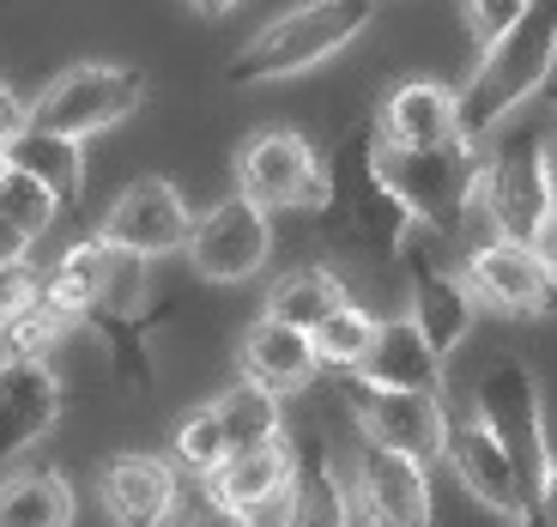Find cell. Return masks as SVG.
<instances>
[{"label":"cell","instance_id":"e0dca14e","mask_svg":"<svg viewBox=\"0 0 557 527\" xmlns=\"http://www.w3.org/2000/svg\"><path fill=\"white\" fill-rule=\"evenodd\" d=\"M176 467L158 455H115L98 479V498L110 510L115 527H164L170 510H176Z\"/></svg>","mask_w":557,"mask_h":527},{"label":"cell","instance_id":"f35d334b","mask_svg":"<svg viewBox=\"0 0 557 527\" xmlns=\"http://www.w3.org/2000/svg\"><path fill=\"white\" fill-rule=\"evenodd\" d=\"M0 255H13V261H25V255H30V243H25V236H18L7 219H0Z\"/></svg>","mask_w":557,"mask_h":527},{"label":"cell","instance_id":"60d3db41","mask_svg":"<svg viewBox=\"0 0 557 527\" xmlns=\"http://www.w3.org/2000/svg\"><path fill=\"white\" fill-rule=\"evenodd\" d=\"M0 170H7V146H0Z\"/></svg>","mask_w":557,"mask_h":527},{"label":"cell","instance_id":"4fadbf2b","mask_svg":"<svg viewBox=\"0 0 557 527\" xmlns=\"http://www.w3.org/2000/svg\"><path fill=\"white\" fill-rule=\"evenodd\" d=\"M467 285L479 304L503 309V316H552L557 309V273L540 261L533 243H509V236H485L467 249Z\"/></svg>","mask_w":557,"mask_h":527},{"label":"cell","instance_id":"d6986e66","mask_svg":"<svg viewBox=\"0 0 557 527\" xmlns=\"http://www.w3.org/2000/svg\"><path fill=\"white\" fill-rule=\"evenodd\" d=\"M243 382H255V389H267L273 401H285V394L309 389L315 382V346H309V333L304 328H285V321L261 316L249 333H243Z\"/></svg>","mask_w":557,"mask_h":527},{"label":"cell","instance_id":"7a4b0ae2","mask_svg":"<svg viewBox=\"0 0 557 527\" xmlns=\"http://www.w3.org/2000/svg\"><path fill=\"white\" fill-rule=\"evenodd\" d=\"M552 68H557V0H528L521 19L473 61L467 85L455 91L460 139L485 146L521 103H533L552 85Z\"/></svg>","mask_w":557,"mask_h":527},{"label":"cell","instance_id":"5bb4252c","mask_svg":"<svg viewBox=\"0 0 557 527\" xmlns=\"http://www.w3.org/2000/svg\"><path fill=\"white\" fill-rule=\"evenodd\" d=\"M61 418V376L49 364H0V473L55 430Z\"/></svg>","mask_w":557,"mask_h":527},{"label":"cell","instance_id":"6da1fadb","mask_svg":"<svg viewBox=\"0 0 557 527\" xmlns=\"http://www.w3.org/2000/svg\"><path fill=\"white\" fill-rule=\"evenodd\" d=\"M315 231L327 249L358 255V261L394 267L406 261L418 224L394 200V188L376 170V127H351L334 152L321 158V195H315Z\"/></svg>","mask_w":557,"mask_h":527},{"label":"cell","instance_id":"f546056e","mask_svg":"<svg viewBox=\"0 0 557 527\" xmlns=\"http://www.w3.org/2000/svg\"><path fill=\"white\" fill-rule=\"evenodd\" d=\"M176 461L195 473V479H207L224 461V430H219V418H212V406H200V413L176 430Z\"/></svg>","mask_w":557,"mask_h":527},{"label":"cell","instance_id":"f1b7e54d","mask_svg":"<svg viewBox=\"0 0 557 527\" xmlns=\"http://www.w3.org/2000/svg\"><path fill=\"white\" fill-rule=\"evenodd\" d=\"M55 195H49V188H42V182H30L25 170H0V219L13 224L18 236H25V243H37L42 231H49V224H55Z\"/></svg>","mask_w":557,"mask_h":527},{"label":"cell","instance_id":"8fae6325","mask_svg":"<svg viewBox=\"0 0 557 527\" xmlns=\"http://www.w3.org/2000/svg\"><path fill=\"white\" fill-rule=\"evenodd\" d=\"M237 195L249 207L273 212H309L321 195V158L297 127H267L237 152Z\"/></svg>","mask_w":557,"mask_h":527},{"label":"cell","instance_id":"cb8c5ba5","mask_svg":"<svg viewBox=\"0 0 557 527\" xmlns=\"http://www.w3.org/2000/svg\"><path fill=\"white\" fill-rule=\"evenodd\" d=\"M0 527H73V486L55 467L0 473Z\"/></svg>","mask_w":557,"mask_h":527},{"label":"cell","instance_id":"30bf717a","mask_svg":"<svg viewBox=\"0 0 557 527\" xmlns=\"http://www.w3.org/2000/svg\"><path fill=\"white\" fill-rule=\"evenodd\" d=\"M188 267L212 285H243L255 279L267 261H273V219L261 207H249L243 195L207 207L195 224H188V243H182Z\"/></svg>","mask_w":557,"mask_h":527},{"label":"cell","instance_id":"3957f363","mask_svg":"<svg viewBox=\"0 0 557 527\" xmlns=\"http://www.w3.org/2000/svg\"><path fill=\"white\" fill-rule=\"evenodd\" d=\"M85 249H91V292H85L79 321L103 340L115 382L134 394H152V261L110 249L98 236H85Z\"/></svg>","mask_w":557,"mask_h":527},{"label":"cell","instance_id":"b9f144b4","mask_svg":"<svg viewBox=\"0 0 557 527\" xmlns=\"http://www.w3.org/2000/svg\"><path fill=\"white\" fill-rule=\"evenodd\" d=\"M552 103H557V91H552Z\"/></svg>","mask_w":557,"mask_h":527},{"label":"cell","instance_id":"7c38bea8","mask_svg":"<svg viewBox=\"0 0 557 527\" xmlns=\"http://www.w3.org/2000/svg\"><path fill=\"white\" fill-rule=\"evenodd\" d=\"M188 224H195V212H188L176 182L139 176L110 200V212H103V224H98V243L127 249V255H139V261H158V255H176L182 243H188Z\"/></svg>","mask_w":557,"mask_h":527},{"label":"cell","instance_id":"836d02e7","mask_svg":"<svg viewBox=\"0 0 557 527\" xmlns=\"http://www.w3.org/2000/svg\"><path fill=\"white\" fill-rule=\"evenodd\" d=\"M30 292H37L30 255H25V261H13V255H0V321L13 316V309H25V304H30Z\"/></svg>","mask_w":557,"mask_h":527},{"label":"cell","instance_id":"ab89813d","mask_svg":"<svg viewBox=\"0 0 557 527\" xmlns=\"http://www.w3.org/2000/svg\"><path fill=\"white\" fill-rule=\"evenodd\" d=\"M188 7H195L200 19H224V13H237L243 0H188Z\"/></svg>","mask_w":557,"mask_h":527},{"label":"cell","instance_id":"74e56055","mask_svg":"<svg viewBox=\"0 0 557 527\" xmlns=\"http://www.w3.org/2000/svg\"><path fill=\"white\" fill-rule=\"evenodd\" d=\"M540 170H545V195H552V207H557V134L540 146Z\"/></svg>","mask_w":557,"mask_h":527},{"label":"cell","instance_id":"ba28073f","mask_svg":"<svg viewBox=\"0 0 557 527\" xmlns=\"http://www.w3.org/2000/svg\"><path fill=\"white\" fill-rule=\"evenodd\" d=\"M334 382H339V401L351 406V418H358V430H363L370 449L406 455V461H418V467L443 461L448 425H455V418L443 413V394L376 389V382H363V376H351V370H339Z\"/></svg>","mask_w":557,"mask_h":527},{"label":"cell","instance_id":"9a60e30c","mask_svg":"<svg viewBox=\"0 0 557 527\" xmlns=\"http://www.w3.org/2000/svg\"><path fill=\"white\" fill-rule=\"evenodd\" d=\"M370 527H431V467H418L388 449H363L358 473H351Z\"/></svg>","mask_w":557,"mask_h":527},{"label":"cell","instance_id":"52a82bcc","mask_svg":"<svg viewBox=\"0 0 557 527\" xmlns=\"http://www.w3.org/2000/svg\"><path fill=\"white\" fill-rule=\"evenodd\" d=\"M152 98V85L139 68H115V61H79V68L55 73V79L37 91V103H25V122L42 134L61 139H91L103 127L139 115V103Z\"/></svg>","mask_w":557,"mask_h":527},{"label":"cell","instance_id":"4316f807","mask_svg":"<svg viewBox=\"0 0 557 527\" xmlns=\"http://www.w3.org/2000/svg\"><path fill=\"white\" fill-rule=\"evenodd\" d=\"M370 340H376V316L370 309H358L346 297L339 309H327V316L309 328V346H315V364L321 370H358L363 364V352H370Z\"/></svg>","mask_w":557,"mask_h":527},{"label":"cell","instance_id":"d590c367","mask_svg":"<svg viewBox=\"0 0 557 527\" xmlns=\"http://www.w3.org/2000/svg\"><path fill=\"white\" fill-rule=\"evenodd\" d=\"M18 127H30V122H25V103L13 98V85L0 79V146H7V139H13Z\"/></svg>","mask_w":557,"mask_h":527},{"label":"cell","instance_id":"ac0fdd59","mask_svg":"<svg viewBox=\"0 0 557 527\" xmlns=\"http://www.w3.org/2000/svg\"><path fill=\"white\" fill-rule=\"evenodd\" d=\"M473 321H479V297L467 279L436 261H412V328L431 340L436 358H455L473 340Z\"/></svg>","mask_w":557,"mask_h":527},{"label":"cell","instance_id":"44dd1931","mask_svg":"<svg viewBox=\"0 0 557 527\" xmlns=\"http://www.w3.org/2000/svg\"><path fill=\"white\" fill-rule=\"evenodd\" d=\"M382 146H443V139H460V103L455 85L443 79H406L388 91L376 122Z\"/></svg>","mask_w":557,"mask_h":527},{"label":"cell","instance_id":"83f0119b","mask_svg":"<svg viewBox=\"0 0 557 527\" xmlns=\"http://www.w3.org/2000/svg\"><path fill=\"white\" fill-rule=\"evenodd\" d=\"M61 333H67V321L30 292L25 309H13V316L0 321V364H49V352L61 346Z\"/></svg>","mask_w":557,"mask_h":527},{"label":"cell","instance_id":"484cf974","mask_svg":"<svg viewBox=\"0 0 557 527\" xmlns=\"http://www.w3.org/2000/svg\"><path fill=\"white\" fill-rule=\"evenodd\" d=\"M212 418H219V430H224V449H249V443H273V437H285V413H278V401L267 389H255V382L224 389L219 401H212Z\"/></svg>","mask_w":557,"mask_h":527},{"label":"cell","instance_id":"d6a6232c","mask_svg":"<svg viewBox=\"0 0 557 527\" xmlns=\"http://www.w3.org/2000/svg\"><path fill=\"white\" fill-rule=\"evenodd\" d=\"M237 515H243V527H297V473L278 491L255 498L249 510H237Z\"/></svg>","mask_w":557,"mask_h":527},{"label":"cell","instance_id":"2e32d148","mask_svg":"<svg viewBox=\"0 0 557 527\" xmlns=\"http://www.w3.org/2000/svg\"><path fill=\"white\" fill-rule=\"evenodd\" d=\"M443 461L455 467V479L467 486V498H479L491 515H497V522L528 527V498H521V486H516V467H509V455L491 443V430L479 425V418H460V425H448Z\"/></svg>","mask_w":557,"mask_h":527},{"label":"cell","instance_id":"8992f818","mask_svg":"<svg viewBox=\"0 0 557 527\" xmlns=\"http://www.w3.org/2000/svg\"><path fill=\"white\" fill-rule=\"evenodd\" d=\"M473 418L491 430V443L509 455L516 467V486L528 498H540V479L552 467V430H545V394H540V376H533L528 358H497L479 370L473 382Z\"/></svg>","mask_w":557,"mask_h":527},{"label":"cell","instance_id":"d4e9b609","mask_svg":"<svg viewBox=\"0 0 557 527\" xmlns=\"http://www.w3.org/2000/svg\"><path fill=\"white\" fill-rule=\"evenodd\" d=\"M339 304H346V285H339L327 267H292V273L267 292V316L285 321V328H304V333Z\"/></svg>","mask_w":557,"mask_h":527},{"label":"cell","instance_id":"8d00e7d4","mask_svg":"<svg viewBox=\"0 0 557 527\" xmlns=\"http://www.w3.org/2000/svg\"><path fill=\"white\" fill-rule=\"evenodd\" d=\"M533 249H540V261H545V267H552V273H557V207L545 212L540 236H533Z\"/></svg>","mask_w":557,"mask_h":527},{"label":"cell","instance_id":"1f68e13d","mask_svg":"<svg viewBox=\"0 0 557 527\" xmlns=\"http://www.w3.org/2000/svg\"><path fill=\"white\" fill-rule=\"evenodd\" d=\"M521 7H528V0H467V30H473V49H479V56H485L491 42L516 25Z\"/></svg>","mask_w":557,"mask_h":527},{"label":"cell","instance_id":"4dcf8cb0","mask_svg":"<svg viewBox=\"0 0 557 527\" xmlns=\"http://www.w3.org/2000/svg\"><path fill=\"white\" fill-rule=\"evenodd\" d=\"M164 527H243V515L224 510L207 486H195V491H176V510H170Z\"/></svg>","mask_w":557,"mask_h":527},{"label":"cell","instance_id":"7402d4cb","mask_svg":"<svg viewBox=\"0 0 557 527\" xmlns=\"http://www.w3.org/2000/svg\"><path fill=\"white\" fill-rule=\"evenodd\" d=\"M297 473V443L292 437H273V443H249V449H224V461L200 479L224 510H249L255 498L278 491Z\"/></svg>","mask_w":557,"mask_h":527},{"label":"cell","instance_id":"e575fe53","mask_svg":"<svg viewBox=\"0 0 557 527\" xmlns=\"http://www.w3.org/2000/svg\"><path fill=\"white\" fill-rule=\"evenodd\" d=\"M528 527H557V455H552V467H545V479H540V498H533Z\"/></svg>","mask_w":557,"mask_h":527},{"label":"cell","instance_id":"ffe728a7","mask_svg":"<svg viewBox=\"0 0 557 527\" xmlns=\"http://www.w3.org/2000/svg\"><path fill=\"white\" fill-rule=\"evenodd\" d=\"M351 376L376 382V389H406V394H443V358L431 352V340L412 328V316L376 321V340L363 352V364Z\"/></svg>","mask_w":557,"mask_h":527},{"label":"cell","instance_id":"277c9868","mask_svg":"<svg viewBox=\"0 0 557 527\" xmlns=\"http://www.w3.org/2000/svg\"><path fill=\"white\" fill-rule=\"evenodd\" d=\"M376 19V0H304L292 13H278L261 25L237 56L224 61L231 85H267V79H297V73L334 61L339 49L363 37V25Z\"/></svg>","mask_w":557,"mask_h":527},{"label":"cell","instance_id":"603a6c76","mask_svg":"<svg viewBox=\"0 0 557 527\" xmlns=\"http://www.w3.org/2000/svg\"><path fill=\"white\" fill-rule=\"evenodd\" d=\"M7 164L25 170L30 182H42L55 207H79L85 195V146L79 139H61V134H42V127H18L7 139Z\"/></svg>","mask_w":557,"mask_h":527},{"label":"cell","instance_id":"9c48e42d","mask_svg":"<svg viewBox=\"0 0 557 527\" xmlns=\"http://www.w3.org/2000/svg\"><path fill=\"white\" fill-rule=\"evenodd\" d=\"M540 146H545V127H533V122H516L497 146H485L479 207H485V219H491V236H509V243H533V236H540L545 212H552Z\"/></svg>","mask_w":557,"mask_h":527},{"label":"cell","instance_id":"5b68a950","mask_svg":"<svg viewBox=\"0 0 557 527\" xmlns=\"http://www.w3.org/2000/svg\"><path fill=\"white\" fill-rule=\"evenodd\" d=\"M376 170L406 207L418 231L460 236L467 212L479 207V176H485V146L473 139H443V146H382L376 139Z\"/></svg>","mask_w":557,"mask_h":527}]
</instances>
